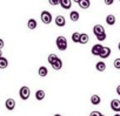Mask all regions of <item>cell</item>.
<instances>
[{
  "instance_id": "cell-27",
  "label": "cell",
  "mask_w": 120,
  "mask_h": 116,
  "mask_svg": "<svg viewBox=\"0 0 120 116\" xmlns=\"http://www.w3.org/2000/svg\"><path fill=\"white\" fill-rule=\"evenodd\" d=\"M90 116H101V112H100V111L94 110V111H92V112L90 114Z\"/></svg>"
},
{
  "instance_id": "cell-28",
  "label": "cell",
  "mask_w": 120,
  "mask_h": 116,
  "mask_svg": "<svg viewBox=\"0 0 120 116\" xmlns=\"http://www.w3.org/2000/svg\"><path fill=\"white\" fill-rule=\"evenodd\" d=\"M104 1H105V4H106V5H108V6H109V5H112V4L114 3V0H104Z\"/></svg>"
},
{
  "instance_id": "cell-7",
  "label": "cell",
  "mask_w": 120,
  "mask_h": 116,
  "mask_svg": "<svg viewBox=\"0 0 120 116\" xmlns=\"http://www.w3.org/2000/svg\"><path fill=\"white\" fill-rule=\"evenodd\" d=\"M111 108L112 110H114L115 112H119L120 111V101L119 100H112L111 101Z\"/></svg>"
},
{
  "instance_id": "cell-35",
  "label": "cell",
  "mask_w": 120,
  "mask_h": 116,
  "mask_svg": "<svg viewBox=\"0 0 120 116\" xmlns=\"http://www.w3.org/2000/svg\"><path fill=\"white\" fill-rule=\"evenodd\" d=\"M114 116H120V115H119V114H115V115H114Z\"/></svg>"
},
{
  "instance_id": "cell-25",
  "label": "cell",
  "mask_w": 120,
  "mask_h": 116,
  "mask_svg": "<svg viewBox=\"0 0 120 116\" xmlns=\"http://www.w3.org/2000/svg\"><path fill=\"white\" fill-rule=\"evenodd\" d=\"M113 66H114L116 69H120V57H118V59H115V60H114Z\"/></svg>"
},
{
  "instance_id": "cell-19",
  "label": "cell",
  "mask_w": 120,
  "mask_h": 116,
  "mask_svg": "<svg viewBox=\"0 0 120 116\" xmlns=\"http://www.w3.org/2000/svg\"><path fill=\"white\" fill-rule=\"evenodd\" d=\"M45 95H46V94H45V91H44V90H41V89L35 91V98H37L38 101H42V100L45 98Z\"/></svg>"
},
{
  "instance_id": "cell-32",
  "label": "cell",
  "mask_w": 120,
  "mask_h": 116,
  "mask_svg": "<svg viewBox=\"0 0 120 116\" xmlns=\"http://www.w3.org/2000/svg\"><path fill=\"white\" fill-rule=\"evenodd\" d=\"M79 1H80V0H74V3H77V4H78Z\"/></svg>"
},
{
  "instance_id": "cell-34",
  "label": "cell",
  "mask_w": 120,
  "mask_h": 116,
  "mask_svg": "<svg viewBox=\"0 0 120 116\" xmlns=\"http://www.w3.org/2000/svg\"><path fill=\"white\" fill-rule=\"evenodd\" d=\"M118 48H119V50H120V42H119V45H118Z\"/></svg>"
},
{
  "instance_id": "cell-20",
  "label": "cell",
  "mask_w": 120,
  "mask_h": 116,
  "mask_svg": "<svg viewBox=\"0 0 120 116\" xmlns=\"http://www.w3.org/2000/svg\"><path fill=\"white\" fill-rule=\"evenodd\" d=\"M7 66H8V60L6 59V57L1 56L0 57V68L5 69V68H7Z\"/></svg>"
},
{
  "instance_id": "cell-9",
  "label": "cell",
  "mask_w": 120,
  "mask_h": 116,
  "mask_svg": "<svg viewBox=\"0 0 120 116\" xmlns=\"http://www.w3.org/2000/svg\"><path fill=\"white\" fill-rule=\"evenodd\" d=\"M59 5L61 6L64 10H70L72 7V1H71V0H60Z\"/></svg>"
},
{
  "instance_id": "cell-29",
  "label": "cell",
  "mask_w": 120,
  "mask_h": 116,
  "mask_svg": "<svg viewBox=\"0 0 120 116\" xmlns=\"http://www.w3.org/2000/svg\"><path fill=\"white\" fill-rule=\"evenodd\" d=\"M4 46H5L4 40H3V39H0V49H3V48H4Z\"/></svg>"
},
{
  "instance_id": "cell-12",
  "label": "cell",
  "mask_w": 120,
  "mask_h": 116,
  "mask_svg": "<svg viewBox=\"0 0 120 116\" xmlns=\"http://www.w3.org/2000/svg\"><path fill=\"white\" fill-rule=\"evenodd\" d=\"M70 19H71L73 22H77V21L80 19V14H79V12H77V11H72V12L70 13Z\"/></svg>"
},
{
  "instance_id": "cell-23",
  "label": "cell",
  "mask_w": 120,
  "mask_h": 116,
  "mask_svg": "<svg viewBox=\"0 0 120 116\" xmlns=\"http://www.w3.org/2000/svg\"><path fill=\"white\" fill-rule=\"evenodd\" d=\"M56 59H58V56H56L55 54H49V55H48V59H47V61H48V63L51 65V63H53V62H54Z\"/></svg>"
},
{
  "instance_id": "cell-26",
  "label": "cell",
  "mask_w": 120,
  "mask_h": 116,
  "mask_svg": "<svg viewBox=\"0 0 120 116\" xmlns=\"http://www.w3.org/2000/svg\"><path fill=\"white\" fill-rule=\"evenodd\" d=\"M59 1H60V0H48V3H49L51 5H53V6L59 5Z\"/></svg>"
},
{
  "instance_id": "cell-33",
  "label": "cell",
  "mask_w": 120,
  "mask_h": 116,
  "mask_svg": "<svg viewBox=\"0 0 120 116\" xmlns=\"http://www.w3.org/2000/svg\"><path fill=\"white\" fill-rule=\"evenodd\" d=\"M54 116H61V115H60V114H55Z\"/></svg>"
},
{
  "instance_id": "cell-24",
  "label": "cell",
  "mask_w": 120,
  "mask_h": 116,
  "mask_svg": "<svg viewBox=\"0 0 120 116\" xmlns=\"http://www.w3.org/2000/svg\"><path fill=\"white\" fill-rule=\"evenodd\" d=\"M95 38H97V40H98V41H105V40H106V38H107L106 32H104V33H101V34L97 35Z\"/></svg>"
},
{
  "instance_id": "cell-22",
  "label": "cell",
  "mask_w": 120,
  "mask_h": 116,
  "mask_svg": "<svg viewBox=\"0 0 120 116\" xmlns=\"http://www.w3.org/2000/svg\"><path fill=\"white\" fill-rule=\"evenodd\" d=\"M79 38H80V33H78V32H74V33L72 34V41H73V42H75V43H79Z\"/></svg>"
},
{
  "instance_id": "cell-10",
  "label": "cell",
  "mask_w": 120,
  "mask_h": 116,
  "mask_svg": "<svg viewBox=\"0 0 120 116\" xmlns=\"http://www.w3.org/2000/svg\"><path fill=\"white\" fill-rule=\"evenodd\" d=\"M51 66H52V68H53L54 70H59V69H61V67H63V61L58 57V59H56L53 63H51Z\"/></svg>"
},
{
  "instance_id": "cell-4",
  "label": "cell",
  "mask_w": 120,
  "mask_h": 116,
  "mask_svg": "<svg viewBox=\"0 0 120 116\" xmlns=\"http://www.w3.org/2000/svg\"><path fill=\"white\" fill-rule=\"evenodd\" d=\"M109 55H111V48L102 46V49H101V52H100V54H99V57L104 60V59H107Z\"/></svg>"
},
{
  "instance_id": "cell-1",
  "label": "cell",
  "mask_w": 120,
  "mask_h": 116,
  "mask_svg": "<svg viewBox=\"0 0 120 116\" xmlns=\"http://www.w3.org/2000/svg\"><path fill=\"white\" fill-rule=\"evenodd\" d=\"M55 43H56V47H58L59 50H66V48H67V40H66L65 36H63V35L58 36L56 40H55Z\"/></svg>"
},
{
  "instance_id": "cell-17",
  "label": "cell",
  "mask_w": 120,
  "mask_h": 116,
  "mask_svg": "<svg viewBox=\"0 0 120 116\" xmlns=\"http://www.w3.org/2000/svg\"><path fill=\"white\" fill-rule=\"evenodd\" d=\"M37 26H38L37 20H34V19H30V20L27 21V28H28V29H35Z\"/></svg>"
},
{
  "instance_id": "cell-11",
  "label": "cell",
  "mask_w": 120,
  "mask_h": 116,
  "mask_svg": "<svg viewBox=\"0 0 120 116\" xmlns=\"http://www.w3.org/2000/svg\"><path fill=\"white\" fill-rule=\"evenodd\" d=\"M104 32H105V28H104L102 25H95L93 27V33H94L95 36L99 35V34H101V33H104Z\"/></svg>"
},
{
  "instance_id": "cell-15",
  "label": "cell",
  "mask_w": 120,
  "mask_h": 116,
  "mask_svg": "<svg viewBox=\"0 0 120 116\" xmlns=\"http://www.w3.org/2000/svg\"><path fill=\"white\" fill-rule=\"evenodd\" d=\"M38 74H39L40 77H45V76H47V74H48V69H47L45 66H41V67L38 69Z\"/></svg>"
},
{
  "instance_id": "cell-3",
  "label": "cell",
  "mask_w": 120,
  "mask_h": 116,
  "mask_svg": "<svg viewBox=\"0 0 120 116\" xmlns=\"http://www.w3.org/2000/svg\"><path fill=\"white\" fill-rule=\"evenodd\" d=\"M19 95H20L21 100H24V101L28 100V97H30V95H31V90H30V88L26 87V86L21 87L20 90H19Z\"/></svg>"
},
{
  "instance_id": "cell-13",
  "label": "cell",
  "mask_w": 120,
  "mask_h": 116,
  "mask_svg": "<svg viewBox=\"0 0 120 116\" xmlns=\"http://www.w3.org/2000/svg\"><path fill=\"white\" fill-rule=\"evenodd\" d=\"M78 4H79L80 8H82V10H87L91 6V1H90V0H80Z\"/></svg>"
},
{
  "instance_id": "cell-2",
  "label": "cell",
  "mask_w": 120,
  "mask_h": 116,
  "mask_svg": "<svg viewBox=\"0 0 120 116\" xmlns=\"http://www.w3.org/2000/svg\"><path fill=\"white\" fill-rule=\"evenodd\" d=\"M40 18H41V21H42L45 25L51 24V22H52V19H53V18H52V14H51L48 11H42Z\"/></svg>"
},
{
  "instance_id": "cell-8",
  "label": "cell",
  "mask_w": 120,
  "mask_h": 116,
  "mask_svg": "<svg viewBox=\"0 0 120 116\" xmlns=\"http://www.w3.org/2000/svg\"><path fill=\"white\" fill-rule=\"evenodd\" d=\"M5 107L7 110H13L15 108V101L13 98H7L5 102Z\"/></svg>"
},
{
  "instance_id": "cell-37",
  "label": "cell",
  "mask_w": 120,
  "mask_h": 116,
  "mask_svg": "<svg viewBox=\"0 0 120 116\" xmlns=\"http://www.w3.org/2000/svg\"><path fill=\"white\" fill-rule=\"evenodd\" d=\"M119 1H120V0H119Z\"/></svg>"
},
{
  "instance_id": "cell-21",
  "label": "cell",
  "mask_w": 120,
  "mask_h": 116,
  "mask_svg": "<svg viewBox=\"0 0 120 116\" xmlns=\"http://www.w3.org/2000/svg\"><path fill=\"white\" fill-rule=\"evenodd\" d=\"M95 68H97V70H98V72H104V70L106 69V65H105V62H104V61H99V62H97Z\"/></svg>"
},
{
  "instance_id": "cell-30",
  "label": "cell",
  "mask_w": 120,
  "mask_h": 116,
  "mask_svg": "<svg viewBox=\"0 0 120 116\" xmlns=\"http://www.w3.org/2000/svg\"><path fill=\"white\" fill-rule=\"evenodd\" d=\"M116 94H118V95H120V86H118V87H116Z\"/></svg>"
},
{
  "instance_id": "cell-31",
  "label": "cell",
  "mask_w": 120,
  "mask_h": 116,
  "mask_svg": "<svg viewBox=\"0 0 120 116\" xmlns=\"http://www.w3.org/2000/svg\"><path fill=\"white\" fill-rule=\"evenodd\" d=\"M1 56H3V50L0 49V57H1Z\"/></svg>"
},
{
  "instance_id": "cell-18",
  "label": "cell",
  "mask_w": 120,
  "mask_h": 116,
  "mask_svg": "<svg viewBox=\"0 0 120 116\" xmlns=\"http://www.w3.org/2000/svg\"><path fill=\"white\" fill-rule=\"evenodd\" d=\"M100 102H101V98H100L99 95H92L91 96V103L92 104L98 105V104H100Z\"/></svg>"
},
{
  "instance_id": "cell-5",
  "label": "cell",
  "mask_w": 120,
  "mask_h": 116,
  "mask_svg": "<svg viewBox=\"0 0 120 116\" xmlns=\"http://www.w3.org/2000/svg\"><path fill=\"white\" fill-rule=\"evenodd\" d=\"M55 25L58 27H64L66 25V19L64 15H58L55 17Z\"/></svg>"
},
{
  "instance_id": "cell-16",
  "label": "cell",
  "mask_w": 120,
  "mask_h": 116,
  "mask_svg": "<svg viewBox=\"0 0 120 116\" xmlns=\"http://www.w3.org/2000/svg\"><path fill=\"white\" fill-rule=\"evenodd\" d=\"M115 21H116V19H115V17H114L113 14H108V15L106 17V22H107V25L113 26V25L115 24Z\"/></svg>"
},
{
  "instance_id": "cell-36",
  "label": "cell",
  "mask_w": 120,
  "mask_h": 116,
  "mask_svg": "<svg viewBox=\"0 0 120 116\" xmlns=\"http://www.w3.org/2000/svg\"><path fill=\"white\" fill-rule=\"evenodd\" d=\"M101 116H105V115H102V114H101Z\"/></svg>"
},
{
  "instance_id": "cell-6",
  "label": "cell",
  "mask_w": 120,
  "mask_h": 116,
  "mask_svg": "<svg viewBox=\"0 0 120 116\" xmlns=\"http://www.w3.org/2000/svg\"><path fill=\"white\" fill-rule=\"evenodd\" d=\"M101 49H102V45H100V43H97V45H94V46L92 47V49H91V53H92L93 55H95V56H99V54H100Z\"/></svg>"
},
{
  "instance_id": "cell-14",
  "label": "cell",
  "mask_w": 120,
  "mask_h": 116,
  "mask_svg": "<svg viewBox=\"0 0 120 116\" xmlns=\"http://www.w3.org/2000/svg\"><path fill=\"white\" fill-rule=\"evenodd\" d=\"M88 40H90V36H88L86 33H80L79 43H82V45H85V43H87V42H88Z\"/></svg>"
}]
</instances>
